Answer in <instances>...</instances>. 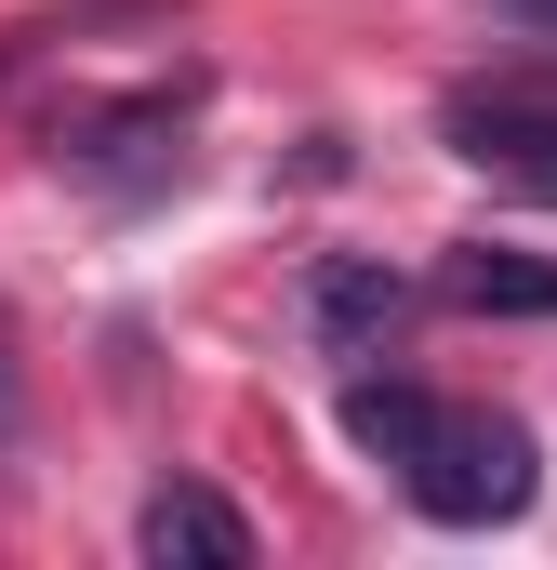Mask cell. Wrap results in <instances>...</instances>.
Wrapping results in <instances>:
<instances>
[{"label":"cell","instance_id":"cell-1","mask_svg":"<svg viewBox=\"0 0 557 570\" xmlns=\"http://www.w3.org/2000/svg\"><path fill=\"white\" fill-rule=\"evenodd\" d=\"M345 438L412 491L438 531H491V518H518L531 491H545V464H531V425L518 412H478V399H438V385H345Z\"/></svg>","mask_w":557,"mask_h":570},{"label":"cell","instance_id":"cell-2","mask_svg":"<svg viewBox=\"0 0 557 570\" xmlns=\"http://www.w3.org/2000/svg\"><path fill=\"white\" fill-rule=\"evenodd\" d=\"M438 134L465 173H491L505 199H545L557 213V94H451Z\"/></svg>","mask_w":557,"mask_h":570},{"label":"cell","instance_id":"cell-3","mask_svg":"<svg viewBox=\"0 0 557 570\" xmlns=\"http://www.w3.org/2000/svg\"><path fill=\"white\" fill-rule=\"evenodd\" d=\"M134 544H146V558H186V570H253V518H240L226 491H199V478H173V491H146Z\"/></svg>","mask_w":557,"mask_h":570},{"label":"cell","instance_id":"cell-4","mask_svg":"<svg viewBox=\"0 0 557 570\" xmlns=\"http://www.w3.org/2000/svg\"><path fill=\"white\" fill-rule=\"evenodd\" d=\"M412 292L385 279V266H319V292H305V318H319V345H372L385 318H399Z\"/></svg>","mask_w":557,"mask_h":570},{"label":"cell","instance_id":"cell-5","mask_svg":"<svg viewBox=\"0 0 557 570\" xmlns=\"http://www.w3.org/2000/svg\"><path fill=\"white\" fill-rule=\"evenodd\" d=\"M451 292L505 305V318H557V266H531V253H451Z\"/></svg>","mask_w":557,"mask_h":570},{"label":"cell","instance_id":"cell-6","mask_svg":"<svg viewBox=\"0 0 557 570\" xmlns=\"http://www.w3.org/2000/svg\"><path fill=\"white\" fill-rule=\"evenodd\" d=\"M13 425H27V372H13V305H0V451H13Z\"/></svg>","mask_w":557,"mask_h":570},{"label":"cell","instance_id":"cell-7","mask_svg":"<svg viewBox=\"0 0 557 570\" xmlns=\"http://www.w3.org/2000/svg\"><path fill=\"white\" fill-rule=\"evenodd\" d=\"M505 27H531V40H557V0H491Z\"/></svg>","mask_w":557,"mask_h":570}]
</instances>
